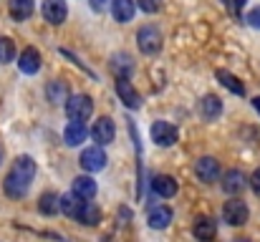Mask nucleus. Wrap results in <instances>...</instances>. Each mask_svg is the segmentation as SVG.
I'll use <instances>...</instances> for the list:
<instances>
[{
	"mask_svg": "<svg viewBox=\"0 0 260 242\" xmlns=\"http://www.w3.org/2000/svg\"><path fill=\"white\" fill-rule=\"evenodd\" d=\"M91 136H93L96 144H111L114 136H116V126H114V121H111L109 116H101V119L93 124Z\"/></svg>",
	"mask_w": 260,
	"mask_h": 242,
	"instance_id": "9",
	"label": "nucleus"
},
{
	"mask_svg": "<svg viewBox=\"0 0 260 242\" xmlns=\"http://www.w3.org/2000/svg\"><path fill=\"white\" fill-rule=\"evenodd\" d=\"M38 210L43 212V215H58L61 212V194H56V192H46V194H41V199H38Z\"/></svg>",
	"mask_w": 260,
	"mask_h": 242,
	"instance_id": "18",
	"label": "nucleus"
},
{
	"mask_svg": "<svg viewBox=\"0 0 260 242\" xmlns=\"http://www.w3.org/2000/svg\"><path fill=\"white\" fill-rule=\"evenodd\" d=\"M152 187H154V192L159 194V197H165V199H170L177 194V179L170 177V174H157L154 179H152Z\"/></svg>",
	"mask_w": 260,
	"mask_h": 242,
	"instance_id": "14",
	"label": "nucleus"
},
{
	"mask_svg": "<svg viewBox=\"0 0 260 242\" xmlns=\"http://www.w3.org/2000/svg\"><path fill=\"white\" fill-rule=\"evenodd\" d=\"M76 220H79L81 225H88V227H93V225H99V220H101V212H99V207H96L93 202L84 199V207L79 210Z\"/></svg>",
	"mask_w": 260,
	"mask_h": 242,
	"instance_id": "20",
	"label": "nucleus"
},
{
	"mask_svg": "<svg viewBox=\"0 0 260 242\" xmlns=\"http://www.w3.org/2000/svg\"><path fill=\"white\" fill-rule=\"evenodd\" d=\"M250 187H253V192L260 197V166L253 171V177H250Z\"/></svg>",
	"mask_w": 260,
	"mask_h": 242,
	"instance_id": "30",
	"label": "nucleus"
},
{
	"mask_svg": "<svg viewBox=\"0 0 260 242\" xmlns=\"http://www.w3.org/2000/svg\"><path fill=\"white\" fill-rule=\"evenodd\" d=\"M84 207V197H79L76 192H71V194H63L61 197V212L63 215H69V217H74L76 220V215H79V210Z\"/></svg>",
	"mask_w": 260,
	"mask_h": 242,
	"instance_id": "22",
	"label": "nucleus"
},
{
	"mask_svg": "<svg viewBox=\"0 0 260 242\" xmlns=\"http://www.w3.org/2000/svg\"><path fill=\"white\" fill-rule=\"evenodd\" d=\"M111 71H114L116 76H129V74H132V58H129V56H114Z\"/></svg>",
	"mask_w": 260,
	"mask_h": 242,
	"instance_id": "26",
	"label": "nucleus"
},
{
	"mask_svg": "<svg viewBox=\"0 0 260 242\" xmlns=\"http://www.w3.org/2000/svg\"><path fill=\"white\" fill-rule=\"evenodd\" d=\"M245 184H250V179H248L240 169H230V171H225V177H222V189H225L228 194H240V192L245 189Z\"/></svg>",
	"mask_w": 260,
	"mask_h": 242,
	"instance_id": "11",
	"label": "nucleus"
},
{
	"mask_svg": "<svg viewBox=\"0 0 260 242\" xmlns=\"http://www.w3.org/2000/svg\"><path fill=\"white\" fill-rule=\"evenodd\" d=\"M147 222H149V227H154V230H165V227L172 222V210L165 207V204H159V207H154V210L149 212Z\"/></svg>",
	"mask_w": 260,
	"mask_h": 242,
	"instance_id": "17",
	"label": "nucleus"
},
{
	"mask_svg": "<svg viewBox=\"0 0 260 242\" xmlns=\"http://www.w3.org/2000/svg\"><path fill=\"white\" fill-rule=\"evenodd\" d=\"M33 177H36V161L30 159V157H18V159L13 161V166H10L5 182H3L5 194L13 197V199L25 197V192H28Z\"/></svg>",
	"mask_w": 260,
	"mask_h": 242,
	"instance_id": "1",
	"label": "nucleus"
},
{
	"mask_svg": "<svg viewBox=\"0 0 260 242\" xmlns=\"http://www.w3.org/2000/svg\"><path fill=\"white\" fill-rule=\"evenodd\" d=\"M192 232H194L197 240H212V237L217 235V227H215V222H212L210 217H200V220L194 222Z\"/></svg>",
	"mask_w": 260,
	"mask_h": 242,
	"instance_id": "23",
	"label": "nucleus"
},
{
	"mask_svg": "<svg viewBox=\"0 0 260 242\" xmlns=\"http://www.w3.org/2000/svg\"><path fill=\"white\" fill-rule=\"evenodd\" d=\"M104 5H106V0H91V8H93V10H101Z\"/></svg>",
	"mask_w": 260,
	"mask_h": 242,
	"instance_id": "33",
	"label": "nucleus"
},
{
	"mask_svg": "<svg viewBox=\"0 0 260 242\" xmlns=\"http://www.w3.org/2000/svg\"><path fill=\"white\" fill-rule=\"evenodd\" d=\"M248 23H250L253 28H258L260 30V8H253V10L248 13Z\"/></svg>",
	"mask_w": 260,
	"mask_h": 242,
	"instance_id": "29",
	"label": "nucleus"
},
{
	"mask_svg": "<svg viewBox=\"0 0 260 242\" xmlns=\"http://www.w3.org/2000/svg\"><path fill=\"white\" fill-rule=\"evenodd\" d=\"M132 220V212L129 210H119V225H126Z\"/></svg>",
	"mask_w": 260,
	"mask_h": 242,
	"instance_id": "31",
	"label": "nucleus"
},
{
	"mask_svg": "<svg viewBox=\"0 0 260 242\" xmlns=\"http://www.w3.org/2000/svg\"><path fill=\"white\" fill-rule=\"evenodd\" d=\"M88 136V129L84 121H74L71 119V124L66 126V131H63V139H66V144L69 147H81L84 142H86Z\"/></svg>",
	"mask_w": 260,
	"mask_h": 242,
	"instance_id": "12",
	"label": "nucleus"
},
{
	"mask_svg": "<svg viewBox=\"0 0 260 242\" xmlns=\"http://www.w3.org/2000/svg\"><path fill=\"white\" fill-rule=\"evenodd\" d=\"M137 41H139V51L147 53V56H154V53L162 51V33L154 25H144L137 33Z\"/></svg>",
	"mask_w": 260,
	"mask_h": 242,
	"instance_id": "3",
	"label": "nucleus"
},
{
	"mask_svg": "<svg viewBox=\"0 0 260 242\" xmlns=\"http://www.w3.org/2000/svg\"><path fill=\"white\" fill-rule=\"evenodd\" d=\"M41 15H43L51 25H61V23L66 20V15H69V8H66L63 0H43Z\"/></svg>",
	"mask_w": 260,
	"mask_h": 242,
	"instance_id": "6",
	"label": "nucleus"
},
{
	"mask_svg": "<svg viewBox=\"0 0 260 242\" xmlns=\"http://www.w3.org/2000/svg\"><path fill=\"white\" fill-rule=\"evenodd\" d=\"M116 93H119V98L124 101V106H129V109H139V106H142V98H139L137 88L132 86L129 76H119V79H116Z\"/></svg>",
	"mask_w": 260,
	"mask_h": 242,
	"instance_id": "8",
	"label": "nucleus"
},
{
	"mask_svg": "<svg viewBox=\"0 0 260 242\" xmlns=\"http://www.w3.org/2000/svg\"><path fill=\"white\" fill-rule=\"evenodd\" d=\"M46 96L51 103H66L69 101V86L63 81H51L46 86Z\"/></svg>",
	"mask_w": 260,
	"mask_h": 242,
	"instance_id": "19",
	"label": "nucleus"
},
{
	"mask_svg": "<svg viewBox=\"0 0 260 242\" xmlns=\"http://www.w3.org/2000/svg\"><path fill=\"white\" fill-rule=\"evenodd\" d=\"M74 192L84 199H93L96 197V182L91 177H76L74 179Z\"/></svg>",
	"mask_w": 260,
	"mask_h": 242,
	"instance_id": "24",
	"label": "nucleus"
},
{
	"mask_svg": "<svg viewBox=\"0 0 260 242\" xmlns=\"http://www.w3.org/2000/svg\"><path fill=\"white\" fill-rule=\"evenodd\" d=\"M217 79H220V83L228 88V91H233V93H238V96H245V86L240 83V79L238 76H233L230 71H217Z\"/></svg>",
	"mask_w": 260,
	"mask_h": 242,
	"instance_id": "25",
	"label": "nucleus"
},
{
	"mask_svg": "<svg viewBox=\"0 0 260 242\" xmlns=\"http://www.w3.org/2000/svg\"><path fill=\"white\" fill-rule=\"evenodd\" d=\"M194 174L205 184L207 182H215L220 177V164H217L215 157H202V159H197V164H194Z\"/></svg>",
	"mask_w": 260,
	"mask_h": 242,
	"instance_id": "10",
	"label": "nucleus"
},
{
	"mask_svg": "<svg viewBox=\"0 0 260 242\" xmlns=\"http://www.w3.org/2000/svg\"><path fill=\"white\" fill-rule=\"evenodd\" d=\"M225 3H228V5H230V10H235V13L245 5V0H225Z\"/></svg>",
	"mask_w": 260,
	"mask_h": 242,
	"instance_id": "32",
	"label": "nucleus"
},
{
	"mask_svg": "<svg viewBox=\"0 0 260 242\" xmlns=\"http://www.w3.org/2000/svg\"><path fill=\"white\" fill-rule=\"evenodd\" d=\"M106 154H104V149L101 147H88L81 152V157H79V164L86 169V171H101L104 166H106Z\"/></svg>",
	"mask_w": 260,
	"mask_h": 242,
	"instance_id": "7",
	"label": "nucleus"
},
{
	"mask_svg": "<svg viewBox=\"0 0 260 242\" xmlns=\"http://www.w3.org/2000/svg\"><path fill=\"white\" fill-rule=\"evenodd\" d=\"M139 8L144 13H157L162 8V0H139Z\"/></svg>",
	"mask_w": 260,
	"mask_h": 242,
	"instance_id": "28",
	"label": "nucleus"
},
{
	"mask_svg": "<svg viewBox=\"0 0 260 242\" xmlns=\"http://www.w3.org/2000/svg\"><path fill=\"white\" fill-rule=\"evenodd\" d=\"M177 139H179L177 126L167 124V121H154V124H152V142H154V144H159V147H172V144H177Z\"/></svg>",
	"mask_w": 260,
	"mask_h": 242,
	"instance_id": "5",
	"label": "nucleus"
},
{
	"mask_svg": "<svg viewBox=\"0 0 260 242\" xmlns=\"http://www.w3.org/2000/svg\"><path fill=\"white\" fill-rule=\"evenodd\" d=\"M222 217H225V222H228V225L240 227V225H245V222H248L250 210H248V204H245L243 199H230V202H225V207H222Z\"/></svg>",
	"mask_w": 260,
	"mask_h": 242,
	"instance_id": "4",
	"label": "nucleus"
},
{
	"mask_svg": "<svg viewBox=\"0 0 260 242\" xmlns=\"http://www.w3.org/2000/svg\"><path fill=\"white\" fill-rule=\"evenodd\" d=\"M134 10H137L134 0H111V13H114V20L119 23H129L134 18Z\"/></svg>",
	"mask_w": 260,
	"mask_h": 242,
	"instance_id": "15",
	"label": "nucleus"
},
{
	"mask_svg": "<svg viewBox=\"0 0 260 242\" xmlns=\"http://www.w3.org/2000/svg\"><path fill=\"white\" fill-rule=\"evenodd\" d=\"M3 154H5V152H3V147H0V161H3Z\"/></svg>",
	"mask_w": 260,
	"mask_h": 242,
	"instance_id": "35",
	"label": "nucleus"
},
{
	"mask_svg": "<svg viewBox=\"0 0 260 242\" xmlns=\"http://www.w3.org/2000/svg\"><path fill=\"white\" fill-rule=\"evenodd\" d=\"M18 68L23 71V74H38V68H41V53L36 51V48H25L23 53H20V58H18Z\"/></svg>",
	"mask_w": 260,
	"mask_h": 242,
	"instance_id": "13",
	"label": "nucleus"
},
{
	"mask_svg": "<svg viewBox=\"0 0 260 242\" xmlns=\"http://www.w3.org/2000/svg\"><path fill=\"white\" fill-rule=\"evenodd\" d=\"M200 114H202L207 121H215V119L222 114V101H220L215 93L205 96V98H202V103H200Z\"/></svg>",
	"mask_w": 260,
	"mask_h": 242,
	"instance_id": "16",
	"label": "nucleus"
},
{
	"mask_svg": "<svg viewBox=\"0 0 260 242\" xmlns=\"http://www.w3.org/2000/svg\"><path fill=\"white\" fill-rule=\"evenodd\" d=\"M66 114H69V119H74V121H86L88 116L93 114V101H91V96H86V93L69 96V101H66Z\"/></svg>",
	"mask_w": 260,
	"mask_h": 242,
	"instance_id": "2",
	"label": "nucleus"
},
{
	"mask_svg": "<svg viewBox=\"0 0 260 242\" xmlns=\"http://www.w3.org/2000/svg\"><path fill=\"white\" fill-rule=\"evenodd\" d=\"M15 58V46L10 38H0V63H10Z\"/></svg>",
	"mask_w": 260,
	"mask_h": 242,
	"instance_id": "27",
	"label": "nucleus"
},
{
	"mask_svg": "<svg viewBox=\"0 0 260 242\" xmlns=\"http://www.w3.org/2000/svg\"><path fill=\"white\" fill-rule=\"evenodd\" d=\"M253 106H255V109L260 111V98H253Z\"/></svg>",
	"mask_w": 260,
	"mask_h": 242,
	"instance_id": "34",
	"label": "nucleus"
},
{
	"mask_svg": "<svg viewBox=\"0 0 260 242\" xmlns=\"http://www.w3.org/2000/svg\"><path fill=\"white\" fill-rule=\"evenodd\" d=\"M8 10L15 20H28L33 15V0H8Z\"/></svg>",
	"mask_w": 260,
	"mask_h": 242,
	"instance_id": "21",
	"label": "nucleus"
}]
</instances>
